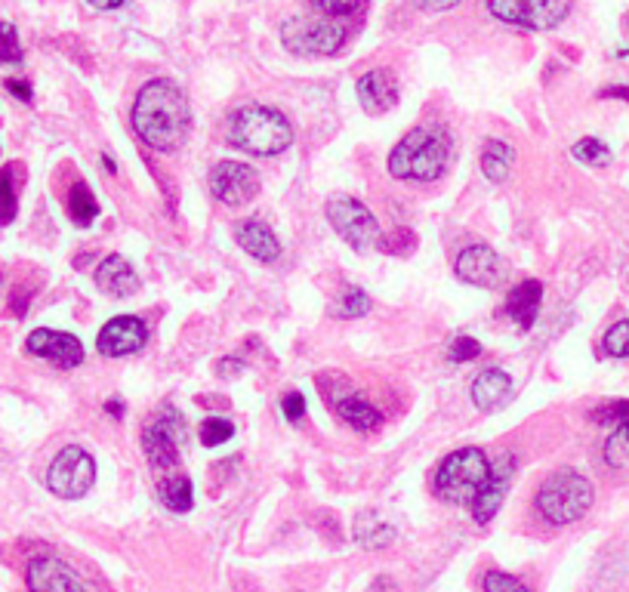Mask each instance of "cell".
<instances>
[{
	"label": "cell",
	"instance_id": "1",
	"mask_svg": "<svg viewBox=\"0 0 629 592\" xmlns=\"http://www.w3.org/2000/svg\"><path fill=\"white\" fill-rule=\"evenodd\" d=\"M133 130L155 152H176L192 133V105L179 90V84L167 78L148 81L133 102Z\"/></svg>",
	"mask_w": 629,
	"mask_h": 592
},
{
	"label": "cell",
	"instance_id": "2",
	"mask_svg": "<svg viewBox=\"0 0 629 592\" xmlns=\"http://www.w3.org/2000/svg\"><path fill=\"white\" fill-rule=\"evenodd\" d=\"M451 133L444 124H420L389 152V173L401 182H435L451 161Z\"/></svg>",
	"mask_w": 629,
	"mask_h": 592
},
{
	"label": "cell",
	"instance_id": "3",
	"mask_svg": "<svg viewBox=\"0 0 629 592\" xmlns=\"http://www.w3.org/2000/svg\"><path fill=\"white\" fill-rule=\"evenodd\" d=\"M226 139H229V145L241 148L247 155L275 158L293 145V127L278 108L244 105V108L232 111Z\"/></svg>",
	"mask_w": 629,
	"mask_h": 592
},
{
	"label": "cell",
	"instance_id": "4",
	"mask_svg": "<svg viewBox=\"0 0 629 592\" xmlns=\"http://www.w3.org/2000/svg\"><path fill=\"white\" fill-rule=\"evenodd\" d=\"M596 503V488L577 469L552 472L537 491V512L549 525H574Z\"/></svg>",
	"mask_w": 629,
	"mask_h": 592
},
{
	"label": "cell",
	"instance_id": "5",
	"mask_svg": "<svg viewBox=\"0 0 629 592\" xmlns=\"http://www.w3.org/2000/svg\"><path fill=\"white\" fill-rule=\"evenodd\" d=\"M491 475V460L481 448L451 451L435 469V494L451 506H469Z\"/></svg>",
	"mask_w": 629,
	"mask_h": 592
},
{
	"label": "cell",
	"instance_id": "6",
	"mask_svg": "<svg viewBox=\"0 0 629 592\" xmlns=\"http://www.w3.org/2000/svg\"><path fill=\"white\" fill-rule=\"evenodd\" d=\"M185 435H189V429H185V417L176 411L173 404H164L142 429V451H145L148 466H152L155 472H167V475L176 472Z\"/></svg>",
	"mask_w": 629,
	"mask_h": 592
},
{
	"label": "cell",
	"instance_id": "7",
	"mask_svg": "<svg viewBox=\"0 0 629 592\" xmlns=\"http://www.w3.org/2000/svg\"><path fill=\"white\" fill-rule=\"evenodd\" d=\"M281 44L293 56H333L346 44V28L321 16H296L281 25Z\"/></svg>",
	"mask_w": 629,
	"mask_h": 592
},
{
	"label": "cell",
	"instance_id": "8",
	"mask_svg": "<svg viewBox=\"0 0 629 592\" xmlns=\"http://www.w3.org/2000/svg\"><path fill=\"white\" fill-rule=\"evenodd\" d=\"M324 213H327V222L333 226V232H337L358 253L370 250L374 244H380V238H383L377 216L370 213L358 198H349V195L330 198L324 204Z\"/></svg>",
	"mask_w": 629,
	"mask_h": 592
},
{
	"label": "cell",
	"instance_id": "9",
	"mask_svg": "<svg viewBox=\"0 0 629 592\" xmlns=\"http://www.w3.org/2000/svg\"><path fill=\"white\" fill-rule=\"evenodd\" d=\"M96 481V460L81 444H65L47 469V488L59 500H81Z\"/></svg>",
	"mask_w": 629,
	"mask_h": 592
},
{
	"label": "cell",
	"instance_id": "10",
	"mask_svg": "<svg viewBox=\"0 0 629 592\" xmlns=\"http://www.w3.org/2000/svg\"><path fill=\"white\" fill-rule=\"evenodd\" d=\"M485 4L494 19L528 31H549L571 13V0H485Z\"/></svg>",
	"mask_w": 629,
	"mask_h": 592
},
{
	"label": "cell",
	"instance_id": "11",
	"mask_svg": "<svg viewBox=\"0 0 629 592\" xmlns=\"http://www.w3.org/2000/svg\"><path fill=\"white\" fill-rule=\"evenodd\" d=\"M259 189H263V179L250 164L241 161H219L210 170V195L226 204V207H244L250 204Z\"/></svg>",
	"mask_w": 629,
	"mask_h": 592
},
{
	"label": "cell",
	"instance_id": "12",
	"mask_svg": "<svg viewBox=\"0 0 629 592\" xmlns=\"http://www.w3.org/2000/svg\"><path fill=\"white\" fill-rule=\"evenodd\" d=\"M454 272H457L460 281H466L472 287H488V290L503 287L506 278H509L506 259L494 247H488V244H472V247H466L457 256Z\"/></svg>",
	"mask_w": 629,
	"mask_h": 592
},
{
	"label": "cell",
	"instance_id": "13",
	"mask_svg": "<svg viewBox=\"0 0 629 592\" xmlns=\"http://www.w3.org/2000/svg\"><path fill=\"white\" fill-rule=\"evenodd\" d=\"M512 478H515V454H500L497 460H491V475L485 481V488H481L478 497L469 503V512H472V518L478 525H488L491 518L500 512Z\"/></svg>",
	"mask_w": 629,
	"mask_h": 592
},
{
	"label": "cell",
	"instance_id": "14",
	"mask_svg": "<svg viewBox=\"0 0 629 592\" xmlns=\"http://www.w3.org/2000/svg\"><path fill=\"white\" fill-rule=\"evenodd\" d=\"M145 340H148V330H145L142 318L118 315L99 330L96 349L105 358H127V355H136L145 346Z\"/></svg>",
	"mask_w": 629,
	"mask_h": 592
},
{
	"label": "cell",
	"instance_id": "15",
	"mask_svg": "<svg viewBox=\"0 0 629 592\" xmlns=\"http://www.w3.org/2000/svg\"><path fill=\"white\" fill-rule=\"evenodd\" d=\"M25 349L37 358H47L65 370L84 364V346L78 337H71V333L65 330H50V327H37L28 333L25 340Z\"/></svg>",
	"mask_w": 629,
	"mask_h": 592
},
{
	"label": "cell",
	"instance_id": "16",
	"mask_svg": "<svg viewBox=\"0 0 629 592\" xmlns=\"http://www.w3.org/2000/svg\"><path fill=\"white\" fill-rule=\"evenodd\" d=\"M25 583H28V592H90L87 583L62 559H53V555L34 559L25 571Z\"/></svg>",
	"mask_w": 629,
	"mask_h": 592
},
{
	"label": "cell",
	"instance_id": "17",
	"mask_svg": "<svg viewBox=\"0 0 629 592\" xmlns=\"http://www.w3.org/2000/svg\"><path fill=\"white\" fill-rule=\"evenodd\" d=\"M358 102L367 115H386L389 108L398 105V81L389 68H374L358 78L355 84Z\"/></svg>",
	"mask_w": 629,
	"mask_h": 592
},
{
	"label": "cell",
	"instance_id": "18",
	"mask_svg": "<svg viewBox=\"0 0 629 592\" xmlns=\"http://www.w3.org/2000/svg\"><path fill=\"white\" fill-rule=\"evenodd\" d=\"M93 278H96V287L102 293H108V296H115V300H127V296L139 293V287H142L136 269L127 263L124 256H118V253L105 256L102 263L96 266Z\"/></svg>",
	"mask_w": 629,
	"mask_h": 592
},
{
	"label": "cell",
	"instance_id": "19",
	"mask_svg": "<svg viewBox=\"0 0 629 592\" xmlns=\"http://www.w3.org/2000/svg\"><path fill=\"white\" fill-rule=\"evenodd\" d=\"M235 238H238V244L244 247V253H250L253 259H259V263H275V259L281 256V241H278V235L272 232L269 222H266V219H259V216H250V219L238 222Z\"/></svg>",
	"mask_w": 629,
	"mask_h": 592
},
{
	"label": "cell",
	"instance_id": "20",
	"mask_svg": "<svg viewBox=\"0 0 629 592\" xmlns=\"http://www.w3.org/2000/svg\"><path fill=\"white\" fill-rule=\"evenodd\" d=\"M472 404L478 407V411H485V414H494L500 411V407L512 398L515 386H512V377L506 374V370L500 367H488V370H481V374L472 380Z\"/></svg>",
	"mask_w": 629,
	"mask_h": 592
},
{
	"label": "cell",
	"instance_id": "21",
	"mask_svg": "<svg viewBox=\"0 0 629 592\" xmlns=\"http://www.w3.org/2000/svg\"><path fill=\"white\" fill-rule=\"evenodd\" d=\"M540 306H543V284L537 278H528L522 284H515L506 296V315L522 327V330H531L537 315H540Z\"/></svg>",
	"mask_w": 629,
	"mask_h": 592
},
{
	"label": "cell",
	"instance_id": "22",
	"mask_svg": "<svg viewBox=\"0 0 629 592\" xmlns=\"http://www.w3.org/2000/svg\"><path fill=\"white\" fill-rule=\"evenodd\" d=\"M337 414L358 432H374V429L383 426V414L370 401H364L361 395H343L337 401Z\"/></svg>",
	"mask_w": 629,
	"mask_h": 592
},
{
	"label": "cell",
	"instance_id": "23",
	"mask_svg": "<svg viewBox=\"0 0 629 592\" xmlns=\"http://www.w3.org/2000/svg\"><path fill=\"white\" fill-rule=\"evenodd\" d=\"M395 537H398V531L374 512L355 518V543L364 546V549H386V546L395 543Z\"/></svg>",
	"mask_w": 629,
	"mask_h": 592
},
{
	"label": "cell",
	"instance_id": "24",
	"mask_svg": "<svg viewBox=\"0 0 629 592\" xmlns=\"http://www.w3.org/2000/svg\"><path fill=\"white\" fill-rule=\"evenodd\" d=\"M158 497L161 503L182 515V512H189L195 506V488H192V478L185 475V472H170L164 481H161V488H158Z\"/></svg>",
	"mask_w": 629,
	"mask_h": 592
},
{
	"label": "cell",
	"instance_id": "25",
	"mask_svg": "<svg viewBox=\"0 0 629 592\" xmlns=\"http://www.w3.org/2000/svg\"><path fill=\"white\" fill-rule=\"evenodd\" d=\"M512 164H515V152L506 142L488 139L485 148H481V173H485L491 182H506Z\"/></svg>",
	"mask_w": 629,
	"mask_h": 592
},
{
	"label": "cell",
	"instance_id": "26",
	"mask_svg": "<svg viewBox=\"0 0 629 592\" xmlns=\"http://www.w3.org/2000/svg\"><path fill=\"white\" fill-rule=\"evenodd\" d=\"M65 210H68V216H71L74 226H81V229L93 226V219L99 216V201H96V195L90 192V185H87V182H74V185H71V192H68V198H65Z\"/></svg>",
	"mask_w": 629,
	"mask_h": 592
},
{
	"label": "cell",
	"instance_id": "27",
	"mask_svg": "<svg viewBox=\"0 0 629 592\" xmlns=\"http://www.w3.org/2000/svg\"><path fill=\"white\" fill-rule=\"evenodd\" d=\"M571 155H574L580 164H586V167H608V164H611V148H608L602 139H592V136L574 142Z\"/></svg>",
	"mask_w": 629,
	"mask_h": 592
},
{
	"label": "cell",
	"instance_id": "28",
	"mask_svg": "<svg viewBox=\"0 0 629 592\" xmlns=\"http://www.w3.org/2000/svg\"><path fill=\"white\" fill-rule=\"evenodd\" d=\"M364 7V0H309V10L321 19H349V16H358Z\"/></svg>",
	"mask_w": 629,
	"mask_h": 592
},
{
	"label": "cell",
	"instance_id": "29",
	"mask_svg": "<svg viewBox=\"0 0 629 592\" xmlns=\"http://www.w3.org/2000/svg\"><path fill=\"white\" fill-rule=\"evenodd\" d=\"M605 463L614 469H629V423H620L605 441Z\"/></svg>",
	"mask_w": 629,
	"mask_h": 592
},
{
	"label": "cell",
	"instance_id": "30",
	"mask_svg": "<svg viewBox=\"0 0 629 592\" xmlns=\"http://www.w3.org/2000/svg\"><path fill=\"white\" fill-rule=\"evenodd\" d=\"M19 213V198L13 185V167L0 170V226H10Z\"/></svg>",
	"mask_w": 629,
	"mask_h": 592
},
{
	"label": "cell",
	"instance_id": "31",
	"mask_svg": "<svg viewBox=\"0 0 629 592\" xmlns=\"http://www.w3.org/2000/svg\"><path fill=\"white\" fill-rule=\"evenodd\" d=\"M232 435H235V426H232V420H226V417H207V420H201V426H198V438H201L204 448H216V444H226Z\"/></svg>",
	"mask_w": 629,
	"mask_h": 592
},
{
	"label": "cell",
	"instance_id": "32",
	"mask_svg": "<svg viewBox=\"0 0 629 592\" xmlns=\"http://www.w3.org/2000/svg\"><path fill=\"white\" fill-rule=\"evenodd\" d=\"M602 349L611 358H629V318H623V321L608 327L605 340H602Z\"/></svg>",
	"mask_w": 629,
	"mask_h": 592
},
{
	"label": "cell",
	"instance_id": "33",
	"mask_svg": "<svg viewBox=\"0 0 629 592\" xmlns=\"http://www.w3.org/2000/svg\"><path fill=\"white\" fill-rule=\"evenodd\" d=\"M337 312L343 318H361L370 312V296L361 290V287H349L340 293V303H337Z\"/></svg>",
	"mask_w": 629,
	"mask_h": 592
},
{
	"label": "cell",
	"instance_id": "34",
	"mask_svg": "<svg viewBox=\"0 0 629 592\" xmlns=\"http://www.w3.org/2000/svg\"><path fill=\"white\" fill-rule=\"evenodd\" d=\"M13 62H22L19 34L10 22H0V65H13Z\"/></svg>",
	"mask_w": 629,
	"mask_h": 592
},
{
	"label": "cell",
	"instance_id": "35",
	"mask_svg": "<svg viewBox=\"0 0 629 592\" xmlns=\"http://www.w3.org/2000/svg\"><path fill=\"white\" fill-rule=\"evenodd\" d=\"M592 423L599 426H620V423H629V398L626 401H611V404H602L592 411Z\"/></svg>",
	"mask_w": 629,
	"mask_h": 592
},
{
	"label": "cell",
	"instance_id": "36",
	"mask_svg": "<svg viewBox=\"0 0 629 592\" xmlns=\"http://www.w3.org/2000/svg\"><path fill=\"white\" fill-rule=\"evenodd\" d=\"M481 586H485V592H531L522 580L512 574H503V571H488Z\"/></svg>",
	"mask_w": 629,
	"mask_h": 592
},
{
	"label": "cell",
	"instance_id": "37",
	"mask_svg": "<svg viewBox=\"0 0 629 592\" xmlns=\"http://www.w3.org/2000/svg\"><path fill=\"white\" fill-rule=\"evenodd\" d=\"M481 355V343L472 340V337H454L451 346H448V358L454 364H466V361H475Z\"/></svg>",
	"mask_w": 629,
	"mask_h": 592
},
{
	"label": "cell",
	"instance_id": "38",
	"mask_svg": "<svg viewBox=\"0 0 629 592\" xmlns=\"http://www.w3.org/2000/svg\"><path fill=\"white\" fill-rule=\"evenodd\" d=\"M281 411L290 423H300L306 417V398L300 392H287L284 401H281Z\"/></svg>",
	"mask_w": 629,
	"mask_h": 592
},
{
	"label": "cell",
	"instance_id": "39",
	"mask_svg": "<svg viewBox=\"0 0 629 592\" xmlns=\"http://www.w3.org/2000/svg\"><path fill=\"white\" fill-rule=\"evenodd\" d=\"M411 4L426 13H444V10H454L460 0H411Z\"/></svg>",
	"mask_w": 629,
	"mask_h": 592
},
{
	"label": "cell",
	"instance_id": "40",
	"mask_svg": "<svg viewBox=\"0 0 629 592\" xmlns=\"http://www.w3.org/2000/svg\"><path fill=\"white\" fill-rule=\"evenodd\" d=\"M28 303H31V293H28L25 287H16V290H13V300H10V312H13L16 318H25Z\"/></svg>",
	"mask_w": 629,
	"mask_h": 592
},
{
	"label": "cell",
	"instance_id": "41",
	"mask_svg": "<svg viewBox=\"0 0 629 592\" xmlns=\"http://www.w3.org/2000/svg\"><path fill=\"white\" fill-rule=\"evenodd\" d=\"M7 90H10L19 102H31V99H34V90H31V84H28V81H16V78H10V81H7Z\"/></svg>",
	"mask_w": 629,
	"mask_h": 592
},
{
	"label": "cell",
	"instance_id": "42",
	"mask_svg": "<svg viewBox=\"0 0 629 592\" xmlns=\"http://www.w3.org/2000/svg\"><path fill=\"white\" fill-rule=\"evenodd\" d=\"M216 367H219V374H222V377H235V374H238V370H244V361H232V358H222V361H219Z\"/></svg>",
	"mask_w": 629,
	"mask_h": 592
},
{
	"label": "cell",
	"instance_id": "43",
	"mask_svg": "<svg viewBox=\"0 0 629 592\" xmlns=\"http://www.w3.org/2000/svg\"><path fill=\"white\" fill-rule=\"evenodd\" d=\"M87 4L93 7V10H102V13H108V10H121L127 0H87Z\"/></svg>",
	"mask_w": 629,
	"mask_h": 592
},
{
	"label": "cell",
	"instance_id": "44",
	"mask_svg": "<svg viewBox=\"0 0 629 592\" xmlns=\"http://www.w3.org/2000/svg\"><path fill=\"white\" fill-rule=\"evenodd\" d=\"M599 99H623V102H629V87H608V90L599 93Z\"/></svg>",
	"mask_w": 629,
	"mask_h": 592
},
{
	"label": "cell",
	"instance_id": "45",
	"mask_svg": "<svg viewBox=\"0 0 629 592\" xmlns=\"http://www.w3.org/2000/svg\"><path fill=\"white\" fill-rule=\"evenodd\" d=\"M105 411H108L111 417H124L127 407H124V401H115V398H111V401H105Z\"/></svg>",
	"mask_w": 629,
	"mask_h": 592
},
{
	"label": "cell",
	"instance_id": "46",
	"mask_svg": "<svg viewBox=\"0 0 629 592\" xmlns=\"http://www.w3.org/2000/svg\"><path fill=\"white\" fill-rule=\"evenodd\" d=\"M626 28H629V16H626Z\"/></svg>",
	"mask_w": 629,
	"mask_h": 592
}]
</instances>
